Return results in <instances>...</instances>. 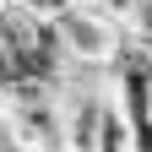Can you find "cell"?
<instances>
[{
	"label": "cell",
	"instance_id": "obj_3",
	"mask_svg": "<svg viewBox=\"0 0 152 152\" xmlns=\"http://www.w3.org/2000/svg\"><path fill=\"white\" fill-rule=\"evenodd\" d=\"M54 152H87V147H76V141H60V147H54Z\"/></svg>",
	"mask_w": 152,
	"mask_h": 152
},
{
	"label": "cell",
	"instance_id": "obj_2",
	"mask_svg": "<svg viewBox=\"0 0 152 152\" xmlns=\"http://www.w3.org/2000/svg\"><path fill=\"white\" fill-rule=\"evenodd\" d=\"M141 6H147V0H98L92 11H103V16H109L114 27H130V22H136V11H141Z\"/></svg>",
	"mask_w": 152,
	"mask_h": 152
},
{
	"label": "cell",
	"instance_id": "obj_1",
	"mask_svg": "<svg viewBox=\"0 0 152 152\" xmlns=\"http://www.w3.org/2000/svg\"><path fill=\"white\" fill-rule=\"evenodd\" d=\"M54 22H60V38H65V54H71V60L109 65V54H114V38H120V27H114L103 11H92V6H76V11H60Z\"/></svg>",
	"mask_w": 152,
	"mask_h": 152
},
{
	"label": "cell",
	"instance_id": "obj_4",
	"mask_svg": "<svg viewBox=\"0 0 152 152\" xmlns=\"http://www.w3.org/2000/svg\"><path fill=\"white\" fill-rule=\"evenodd\" d=\"M0 22H6V0H0Z\"/></svg>",
	"mask_w": 152,
	"mask_h": 152
}]
</instances>
